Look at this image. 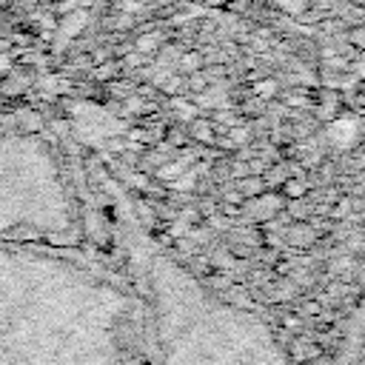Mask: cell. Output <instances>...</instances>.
Returning <instances> with one entry per match:
<instances>
[{
    "label": "cell",
    "mask_w": 365,
    "mask_h": 365,
    "mask_svg": "<svg viewBox=\"0 0 365 365\" xmlns=\"http://www.w3.org/2000/svg\"><path fill=\"white\" fill-rule=\"evenodd\" d=\"M182 66H185L188 71H197V68L202 66V60H200V54H197V51H188V54H185V60H182Z\"/></svg>",
    "instance_id": "6"
},
{
    "label": "cell",
    "mask_w": 365,
    "mask_h": 365,
    "mask_svg": "<svg viewBox=\"0 0 365 365\" xmlns=\"http://www.w3.org/2000/svg\"><path fill=\"white\" fill-rule=\"evenodd\" d=\"M348 40H351L354 48L365 51V26H362V23H359V26H351V29H348Z\"/></svg>",
    "instance_id": "5"
},
{
    "label": "cell",
    "mask_w": 365,
    "mask_h": 365,
    "mask_svg": "<svg viewBox=\"0 0 365 365\" xmlns=\"http://www.w3.org/2000/svg\"><path fill=\"white\" fill-rule=\"evenodd\" d=\"M359 365H365V334H362V345H359Z\"/></svg>",
    "instance_id": "8"
},
{
    "label": "cell",
    "mask_w": 365,
    "mask_h": 365,
    "mask_svg": "<svg viewBox=\"0 0 365 365\" xmlns=\"http://www.w3.org/2000/svg\"><path fill=\"white\" fill-rule=\"evenodd\" d=\"M277 6H279L282 11H288V14H302V11L311 9L308 0H277Z\"/></svg>",
    "instance_id": "4"
},
{
    "label": "cell",
    "mask_w": 365,
    "mask_h": 365,
    "mask_svg": "<svg viewBox=\"0 0 365 365\" xmlns=\"http://www.w3.org/2000/svg\"><path fill=\"white\" fill-rule=\"evenodd\" d=\"M71 177L57 143L34 125H0V242L68 248L80 237Z\"/></svg>",
    "instance_id": "3"
},
{
    "label": "cell",
    "mask_w": 365,
    "mask_h": 365,
    "mask_svg": "<svg viewBox=\"0 0 365 365\" xmlns=\"http://www.w3.org/2000/svg\"><path fill=\"white\" fill-rule=\"evenodd\" d=\"M140 305L57 245L0 242V365H134Z\"/></svg>",
    "instance_id": "1"
},
{
    "label": "cell",
    "mask_w": 365,
    "mask_h": 365,
    "mask_svg": "<svg viewBox=\"0 0 365 365\" xmlns=\"http://www.w3.org/2000/svg\"><path fill=\"white\" fill-rule=\"evenodd\" d=\"M9 46H11V40H0V51H9Z\"/></svg>",
    "instance_id": "9"
},
{
    "label": "cell",
    "mask_w": 365,
    "mask_h": 365,
    "mask_svg": "<svg viewBox=\"0 0 365 365\" xmlns=\"http://www.w3.org/2000/svg\"><path fill=\"white\" fill-rule=\"evenodd\" d=\"M348 3H354L356 9H365V0H348Z\"/></svg>",
    "instance_id": "10"
},
{
    "label": "cell",
    "mask_w": 365,
    "mask_h": 365,
    "mask_svg": "<svg viewBox=\"0 0 365 365\" xmlns=\"http://www.w3.org/2000/svg\"><path fill=\"white\" fill-rule=\"evenodd\" d=\"M148 299L160 365H288L268 325L191 288L165 265L151 274Z\"/></svg>",
    "instance_id": "2"
},
{
    "label": "cell",
    "mask_w": 365,
    "mask_h": 365,
    "mask_svg": "<svg viewBox=\"0 0 365 365\" xmlns=\"http://www.w3.org/2000/svg\"><path fill=\"white\" fill-rule=\"evenodd\" d=\"M202 3H205V9H211V11H222V9L231 6V0H202Z\"/></svg>",
    "instance_id": "7"
}]
</instances>
